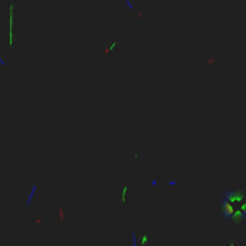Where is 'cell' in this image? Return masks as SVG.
Here are the masks:
<instances>
[{"instance_id": "obj_1", "label": "cell", "mask_w": 246, "mask_h": 246, "mask_svg": "<svg viewBox=\"0 0 246 246\" xmlns=\"http://www.w3.org/2000/svg\"><path fill=\"white\" fill-rule=\"evenodd\" d=\"M220 203H222V218H223V220L232 219L233 213H235V210L237 209L236 204L229 203V202H226V200H220Z\"/></svg>"}, {"instance_id": "obj_2", "label": "cell", "mask_w": 246, "mask_h": 246, "mask_svg": "<svg viewBox=\"0 0 246 246\" xmlns=\"http://www.w3.org/2000/svg\"><path fill=\"white\" fill-rule=\"evenodd\" d=\"M14 2H9V47L13 45V14H14Z\"/></svg>"}, {"instance_id": "obj_3", "label": "cell", "mask_w": 246, "mask_h": 246, "mask_svg": "<svg viewBox=\"0 0 246 246\" xmlns=\"http://www.w3.org/2000/svg\"><path fill=\"white\" fill-rule=\"evenodd\" d=\"M118 43H119V42H117V40H115V42H111L109 45H107V47H105L104 51H102V53H108L109 51H112V49H114L115 46H117Z\"/></svg>"}, {"instance_id": "obj_4", "label": "cell", "mask_w": 246, "mask_h": 246, "mask_svg": "<svg viewBox=\"0 0 246 246\" xmlns=\"http://www.w3.org/2000/svg\"><path fill=\"white\" fill-rule=\"evenodd\" d=\"M56 212H58V216H59V219H61V220H65V209L61 206V207H58Z\"/></svg>"}, {"instance_id": "obj_5", "label": "cell", "mask_w": 246, "mask_h": 246, "mask_svg": "<svg viewBox=\"0 0 246 246\" xmlns=\"http://www.w3.org/2000/svg\"><path fill=\"white\" fill-rule=\"evenodd\" d=\"M127 191H128V184H125L123 187V190H121V202L125 200V194H127Z\"/></svg>"}, {"instance_id": "obj_6", "label": "cell", "mask_w": 246, "mask_h": 246, "mask_svg": "<svg viewBox=\"0 0 246 246\" xmlns=\"http://www.w3.org/2000/svg\"><path fill=\"white\" fill-rule=\"evenodd\" d=\"M147 239H148V237H147V232L144 230V232L141 233V237H140V243H141V245H146V243H147Z\"/></svg>"}, {"instance_id": "obj_7", "label": "cell", "mask_w": 246, "mask_h": 246, "mask_svg": "<svg viewBox=\"0 0 246 246\" xmlns=\"http://www.w3.org/2000/svg\"><path fill=\"white\" fill-rule=\"evenodd\" d=\"M40 222H43V218H36V219H35V220H33V223H35V225H39V223H40Z\"/></svg>"}]
</instances>
